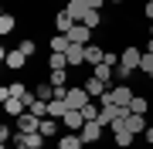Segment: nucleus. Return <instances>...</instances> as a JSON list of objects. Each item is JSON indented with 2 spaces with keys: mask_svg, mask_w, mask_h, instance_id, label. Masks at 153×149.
I'll return each mask as SVG.
<instances>
[{
  "mask_svg": "<svg viewBox=\"0 0 153 149\" xmlns=\"http://www.w3.org/2000/svg\"><path fill=\"white\" fill-rule=\"evenodd\" d=\"M133 98H136V92H133L126 81H119V85H112V88L105 92L102 98H99V105H126V109H129Z\"/></svg>",
  "mask_w": 153,
  "mask_h": 149,
  "instance_id": "obj_1",
  "label": "nucleus"
},
{
  "mask_svg": "<svg viewBox=\"0 0 153 149\" xmlns=\"http://www.w3.org/2000/svg\"><path fill=\"white\" fill-rule=\"evenodd\" d=\"M65 102H68V112L75 109V112H82L88 102H92V95L85 92V85H75V88H68V95H65Z\"/></svg>",
  "mask_w": 153,
  "mask_h": 149,
  "instance_id": "obj_2",
  "label": "nucleus"
},
{
  "mask_svg": "<svg viewBox=\"0 0 153 149\" xmlns=\"http://www.w3.org/2000/svg\"><path fill=\"white\" fill-rule=\"evenodd\" d=\"M140 58H143V51H140L136 44L119 48V65H123V68H129V71H136V75H140Z\"/></svg>",
  "mask_w": 153,
  "mask_h": 149,
  "instance_id": "obj_3",
  "label": "nucleus"
},
{
  "mask_svg": "<svg viewBox=\"0 0 153 149\" xmlns=\"http://www.w3.org/2000/svg\"><path fill=\"white\" fill-rule=\"evenodd\" d=\"M0 61H4L7 68H14V71H21V68L27 65V54H24L21 48H4L0 51Z\"/></svg>",
  "mask_w": 153,
  "mask_h": 149,
  "instance_id": "obj_4",
  "label": "nucleus"
},
{
  "mask_svg": "<svg viewBox=\"0 0 153 149\" xmlns=\"http://www.w3.org/2000/svg\"><path fill=\"white\" fill-rule=\"evenodd\" d=\"M65 10L71 14V21H75V24H85L88 14H92V7H88V0H68Z\"/></svg>",
  "mask_w": 153,
  "mask_h": 149,
  "instance_id": "obj_5",
  "label": "nucleus"
},
{
  "mask_svg": "<svg viewBox=\"0 0 153 149\" xmlns=\"http://www.w3.org/2000/svg\"><path fill=\"white\" fill-rule=\"evenodd\" d=\"M0 102H4V112H7V115H14V119L27 112L24 98H14V95H7V88H0Z\"/></svg>",
  "mask_w": 153,
  "mask_h": 149,
  "instance_id": "obj_6",
  "label": "nucleus"
},
{
  "mask_svg": "<svg viewBox=\"0 0 153 149\" xmlns=\"http://www.w3.org/2000/svg\"><path fill=\"white\" fill-rule=\"evenodd\" d=\"M68 41L71 44H92V27H88V24H75V27L68 31Z\"/></svg>",
  "mask_w": 153,
  "mask_h": 149,
  "instance_id": "obj_7",
  "label": "nucleus"
},
{
  "mask_svg": "<svg viewBox=\"0 0 153 149\" xmlns=\"http://www.w3.org/2000/svg\"><path fill=\"white\" fill-rule=\"evenodd\" d=\"M17 132H38V129H41V119L38 115H34V112H24V115H17Z\"/></svg>",
  "mask_w": 153,
  "mask_h": 149,
  "instance_id": "obj_8",
  "label": "nucleus"
},
{
  "mask_svg": "<svg viewBox=\"0 0 153 149\" xmlns=\"http://www.w3.org/2000/svg\"><path fill=\"white\" fill-rule=\"evenodd\" d=\"M102 122H85V126H82V132H78V136H82V142L88 146V142H99V139H102Z\"/></svg>",
  "mask_w": 153,
  "mask_h": 149,
  "instance_id": "obj_9",
  "label": "nucleus"
},
{
  "mask_svg": "<svg viewBox=\"0 0 153 149\" xmlns=\"http://www.w3.org/2000/svg\"><path fill=\"white\" fill-rule=\"evenodd\" d=\"M123 126L129 129L133 136H143V132H146V129H150V126H146V115H136V112H129V115H126V122H123Z\"/></svg>",
  "mask_w": 153,
  "mask_h": 149,
  "instance_id": "obj_10",
  "label": "nucleus"
},
{
  "mask_svg": "<svg viewBox=\"0 0 153 149\" xmlns=\"http://www.w3.org/2000/svg\"><path fill=\"white\" fill-rule=\"evenodd\" d=\"M85 48H88V44H71V48L65 51V58H68V68H78V65H88V61H85Z\"/></svg>",
  "mask_w": 153,
  "mask_h": 149,
  "instance_id": "obj_11",
  "label": "nucleus"
},
{
  "mask_svg": "<svg viewBox=\"0 0 153 149\" xmlns=\"http://www.w3.org/2000/svg\"><path fill=\"white\" fill-rule=\"evenodd\" d=\"M112 142H116V149H129L133 146V132L126 126H112Z\"/></svg>",
  "mask_w": 153,
  "mask_h": 149,
  "instance_id": "obj_12",
  "label": "nucleus"
},
{
  "mask_svg": "<svg viewBox=\"0 0 153 149\" xmlns=\"http://www.w3.org/2000/svg\"><path fill=\"white\" fill-rule=\"evenodd\" d=\"M109 88H112V85H105L102 78H95V75H92V78H85V92L92 95V98H102V95L109 92Z\"/></svg>",
  "mask_w": 153,
  "mask_h": 149,
  "instance_id": "obj_13",
  "label": "nucleus"
},
{
  "mask_svg": "<svg viewBox=\"0 0 153 149\" xmlns=\"http://www.w3.org/2000/svg\"><path fill=\"white\" fill-rule=\"evenodd\" d=\"M61 126H65V129H78V132H82V126H85V115H82V112H75V109H71V112H65V119H61Z\"/></svg>",
  "mask_w": 153,
  "mask_h": 149,
  "instance_id": "obj_14",
  "label": "nucleus"
},
{
  "mask_svg": "<svg viewBox=\"0 0 153 149\" xmlns=\"http://www.w3.org/2000/svg\"><path fill=\"white\" fill-rule=\"evenodd\" d=\"M92 75H95V78H102L105 85H112V81H116V68H112V65H105V61L92 68Z\"/></svg>",
  "mask_w": 153,
  "mask_h": 149,
  "instance_id": "obj_15",
  "label": "nucleus"
},
{
  "mask_svg": "<svg viewBox=\"0 0 153 149\" xmlns=\"http://www.w3.org/2000/svg\"><path fill=\"white\" fill-rule=\"evenodd\" d=\"M55 27H58V34H68L71 27H75V21H71L68 10H58V14H55Z\"/></svg>",
  "mask_w": 153,
  "mask_h": 149,
  "instance_id": "obj_16",
  "label": "nucleus"
},
{
  "mask_svg": "<svg viewBox=\"0 0 153 149\" xmlns=\"http://www.w3.org/2000/svg\"><path fill=\"white\" fill-rule=\"evenodd\" d=\"M82 146H85V142H82L78 132H65V136L58 139V149H82Z\"/></svg>",
  "mask_w": 153,
  "mask_h": 149,
  "instance_id": "obj_17",
  "label": "nucleus"
},
{
  "mask_svg": "<svg viewBox=\"0 0 153 149\" xmlns=\"http://www.w3.org/2000/svg\"><path fill=\"white\" fill-rule=\"evenodd\" d=\"M65 112H68V102L65 98H51L48 102V115L51 119H65Z\"/></svg>",
  "mask_w": 153,
  "mask_h": 149,
  "instance_id": "obj_18",
  "label": "nucleus"
},
{
  "mask_svg": "<svg viewBox=\"0 0 153 149\" xmlns=\"http://www.w3.org/2000/svg\"><path fill=\"white\" fill-rule=\"evenodd\" d=\"M58 122H61V119H51V115H48V119H41V129H38V132H41L44 139H51V136H58V129H61Z\"/></svg>",
  "mask_w": 153,
  "mask_h": 149,
  "instance_id": "obj_19",
  "label": "nucleus"
},
{
  "mask_svg": "<svg viewBox=\"0 0 153 149\" xmlns=\"http://www.w3.org/2000/svg\"><path fill=\"white\" fill-rule=\"evenodd\" d=\"M85 61H88L92 68H95V65H102V61H105V51L99 48V44H88V48H85Z\"/></svg>",
  "mask_w": 153,
  "mask_h": 149,
  "instance_id": "obj_20",
  "label": "nucleus"
},
{
  "mask_svg": "<svg viewBox=\"0 0 153 149\" xmlns=\"http://www.w3.org/2000/svg\"><path fill=\"white\" fill-rule=\"evenodd\" d=\"M48 48H51V51H58V54H65V51L71 48V41H68V34H55Z\"/></svg>",
  "mask_w": 153,
  "mask_h": 149,
  "instance_id": "obj_21",
  "label": "nucleus"
},
{
  "mask_svg": "<svg viewBox=\"0 0 153 149\" xmlns=\"http://www.w3.org/2000/svg\"><path fill=\"white\" fill-rule=\"evenodd\" d=\"M34 92H38V98H41V102H51V98H55V85H51V81L34 85Z\"/></svg>",
  "mask_w": 153,
  "mask_h": 149,
  "instance_id": "obj_22",
  "label": "nucleus"
},
{
  "mask_svg": "<svg viewBox=\"0 0 153 149\" xmlns=\"http://www.w3.org/2000/svg\"><path fill=\"white\" fill-rule=\"evenodd\" d=\"M48 68H51V71H61V68H68V58L58 54V51H51V54H48Z\"/></svg>",
  "mask_w": 153,
  "mask_h": 149,
  "instance_id": "obj_23",
  "label": "nucleus"
},
{
  "mask_svg": "<svg viewBox=\"0 0 153 149\" xmlns=\"http://www.w3.org/2000/svg\"><path fill=\"white\" fill-rule=\"evenodd\" d=\"M129 112H136V115H146V112H150V102L143 98V95H136V98L129 102Z\"/></svg>",
  "mask_w": 153,
  "mask_h": 149,
  "instance_id": "obj_24",
  "label": "nucleus"
},
{
  "mask_svg": "<svg viewBox=\"0 0 153 149\" xmlns=\"http://www.w3.org/2000/svg\"><path fill=\"white\" fill-rule=\"evenodd\" d=\"M14 27H17V17H14V14H4V17H0V34H4V37H7Z\"/></svg>",
  "mask_w": 153,
  "mask_h": 149,
  "instance_id": "obj_25",
  "label": "nucleus"
},
{
  "mask_svg": "<svg viewBox=\"0 0 153 149\" xmlns=\"http://www.w3.org/2000/svg\"><path fill=\"white\" fill-rule=\"evenodd\" d=\"M48 81L55 85V88H65V81H68V68H61V71H51V75H48Z\"/></svg>",
  "mask_w": 153,
  "mask_h": 149,
  "instance_id": "obj_26",
  "label": "nucleus"
},
{
  "mask_svg": "<svg viewBox=\"0 0 153 149\" xmlns=\"http://www.w3.org/2000/svg\"><path fill=\"white\" fill-rule=\"evenodd\" d=\"M99 112H102V105H95V102H88L85 109H82V115H85V122H99Z\"/></svg>",
  "mask_w": 153,
  "mask_h": 149,
  "instance_id": "obj_27",
  "label": "nucleus"
},
{
  "mask_svg": "<svg viewBox=\"0 0 153 149\" xmlns=\"http://www.w3.org/2000/svg\"><path fill=\"white\" fill-rule=\"evenodd\" d=\"M140 75H153V54H150V51H143V58H140Z\"/></svg>",
  "mask_w": 153,
  "mask_h": 149,
  "instance_id": "obj_28",
  "label": "nucleus"
},
{
  "mask_svg": "<svg viewBox=\"0 0 153 149\" xmlns=\"http://www.w3.org/2000/svg\"><path fill=\"white\" fill-rule=\"evenodd\" d=\"M24 81H14V85H7V95H14V98H24Z\"/></svg>",
  "mask_w": 153,
  "mask_h": 149,
  "instance_id": "obj_29",
  "label": "nucleus"
},
{
  "mask_svg": "<svg viewBox=\"0 0 153 149\" xmlns=\"http://www.w3.org/2000/svg\"><path fill=\"white\" fill-rule=\"evenodd\" d=\"M17 48H21V51H24V54H27V58H34V54H38V44H34L31 37H27V41H21V44H17Z\"/></svg>",
  "mask_w": 153,
  "mask_h": 149,
  "instance_id": "obj_30",
  "label": "nucleus"
},
{
  "mask_svg": "<svg viewBox=\"0 0 153 149\" xmlns=\"http://www.w3.org/2000/svg\"><path fill=\"white\" fill-rule=\"evenodd\" d=\"M116 78H119V81H129V78H136V71H129V68L116 65Z\"/></svg>",
  "mask_w": 153,
  "mask_h": 149,
  "instance_id": "obj_31",
  "label": "nucleus"
},
{
  "mask_svg": "<svg viewBox=\"0 0 153 149\" xmlns=\"http://www.w3.org/2000/svg\"><path fill=\"white\" fill-rule=\"evenodd\" d=\"M143 14H146V21H153V0H146V4H143Z\"/></svg>",
  "mask_w": 153,
  "mask_h": 149,
  "instance_id": "obj_32",
  "label": "nucleus"
},
{
  "mask_svg": "<svg viewBox=\"0 0 153 149\" xmlns=\"http://www.w3.org/2000/svg\"><path fill=\"white\" fill-rule=\"evenodd\" d=\"M102 4H105V0H88V7H92V10H99Z\"/></svg>",
  "mask_w": 153,
  "mask_h": 149,
  "instance_id": "obj_33",
  "label": "nucleus"
},
{
  "mask_svg": "<svg viewBox=\"0 0 153 149\" xmlns=\"http://www.w3.org/2000/svg\"><path fill=\"white\" fill-rule=\"evenodd\" d=\"M143 136H146V142L153 146V126H150V129H146V132H143Z\"/></svg>",
  "mask_w": 153,
  "mask_h": 149,
  "instance_id": "obj_34",
  "label": "nucleus"
},
{
  "mask_svg": "<svg viewBox=\"0 0 153 149\" xmlns=\"http://www.w3.org/2000/svg\"><path fill=\"white\" fill-rule=\"evenodd\" d=\"M146 51H150V54H153V37H150V41H146Z\"/></svg>",
  "mask_w": 153,
  "mask_h": 149,
  "instance_id": "obj_35",
  "label": "nucleus"
},
{
  "mask_svg": "<svg viewBox=\"0 0 153 149\" xmlns=\"http://www.w3.org/2000/svg\"><path fill=\"white\" fill-rule=\"evenodd\" d=\"M150 37H153V21H150Z\"/></svg>",
  "mask_w": 153,
  "mask_h": 149,
  "instance_id": "obj_36",
  "label": "nucleus"
},
{
  "mask_svg": "<svg viewBox=\"0 0 153 149\" xmlns=\"http://www.w3.org/2000/svg\"><path fill=\"white\" fill-rule=\"evenodd\" d=\"M109 4H123V0H109Z\"/></svg>",
  "mask_w": 153,
  "mask_h": 149,
  "instance_id": "obj_37",
  "label": "nucleus"
},
{
  "mask_svg": "<svg viewBox=\"0 0 153 149\" xmlns=\"http://www.w3.org/2000/svg\"><path fill=\"white\" fill-rule=\"evenodd\" d=\"M14 149H27V146H14Z\"/></svg>",
  "mask_w": 153,
  "mask_h": 149,
  "instance_id": "obj_38",
  "label": "nucleus"
}]
</instances>
